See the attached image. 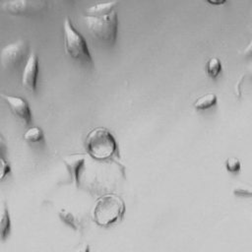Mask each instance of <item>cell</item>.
Listing matches in <instances>:
<instances>
[{
	"mask_svg": "<svg viewBox=\"0 0 252 252\" xmlns=\"http://www.w3.org/2000/svg\"><path fill=\"white\" fill-rule=\"evenodd\" d=\"M83 22L94 39L107 46L115 43L118 32V16L115 11L99 16L85 15Z\"/></svg>",
	"mask_w": 252,
	"mask_h": 252,
	"instance_id": "1",
	"label": "cell"
},
{
	"mask_svg": "<svg viewBox=\"0 0 252 252\" xmlns=\"http://www.w3.org/2000/svg\"><path fill=\"white\" fill-rule=\"evenodd\" d=\"M64 45L67 54L85 66L93 65V58L85 37L76 30L71 19L65 18L63 24Z\"/></svg>",
	"mask_w": 252,
	"mask_h": 252,
	"instance_id": "2",
	"label": "cell"
},
{
	"mask_svg": "<svg viewBox=\"0 0 252 252\" xmlns=\"http://www.w3.org/2000/svg\"><path fill=\"white\" fill-rule=\"evenodd\" d=\"M124 212V201L119 196L106 195L97 200L93 215L98 225L109 227L123 218Z\"/></svg>",
	"mask_w": 252,
	"mask_h": 252,
	"instance_id": "3",
	"label": "cell"
},
{
	"mask_svg": "<svg viewBox=\"0 0 252 252\" xmlns=\"http://www.w3.org/2000/svg\"><path fill=\"white\" fill-rule=\"evenodd\" d=\"M86 149L94 158L104 160L115 154L117 146L112 134L107 129L98 127L87 136Z\"/></svg>",
	"mask_w": 252,
	"mask_h": 252,
	"instance_id": "4",
	"label": "cell"
},
{
	"mask_svg": "<svg viewBox=\"0 0 252 252\" xmlns=\"http://www.w3.org/2000/svg\"><path fill=\"white\" fill-rule=\"evenodd\" d=\"M30 56V45L24 39H19L4 46L0 52V62L8 71H18L24 67Z\"/></svg>",
	"mask_w": 252,
	"mask_h": 252,
	"instance_id": "5",
	"label": "cell"
},
{
	"mask_svg": "<svg viewBox=\"0 0 252 252\" xmlns=\"http://www.w3.org/2000/svg\"><path fill=\"white\" fill-rule=\"evenodd\" d=\"M45 9V3L34 0H7L0 5V11L17 17H30Z\"/></svg>",
	"mask_w": 252,
	"mask_h": 252,
	"instance_id": "6",
	"label": "cell"
},
{
	"mask_svg": "<svg viewBox=\"0 0 252 252\" xmlns=\"http://www.w3.org/2000/svg\"><path fill=\"white\" fill-rule=\"evenodd\" d=\"M38 78V57L35 53H30V56L23 67L22 72V85L31 92L34 93L36 90Z\"/></svg>",
	"mask_w": 252,
	"mask_h": 252,
	"instance_id": "7",
	"label": "cell"
},
{
	"mask_svg": "<svg viewBox=\"0 0 252 252\" xmlns=\"http://www.w3.org/2000/svg\"><path fill=\"white\" fill-rule=\"evenodd\" d=\"M8 103L13 114L18 117L26 125H31L32 123V115L31 107L26 99L16 95L2 94L1 95Z\"/></svg>",
	"mask_w": 252,
	"mask_h": 252,
	"instance_id": "8",
	"label": "cell"
},
{
	"mask_svg": "<svg viewBox=\"0 0 252 252\" xmlns=\"http://www.w3.org/2000/svg\"><path fill=\"white\" fill-rule=\"evenodd\" d=\"M63 161L68 169V172L71 175V178L74 180L77 186L80 184V177L85 165V156L83 155H72L65 157Z\"/></svg>",
	"mask_w": 252,
	"mask_h": 252,
	"instance_id": "9",
	"label": "cell"
},
{
	"mask_svg": "<svg viewBox=\"0 0 252 252\" xmlns=\"http://www.w3.org/2000/svg\"><path fill=\"white\" fill-rule=\"evenodd\" d=\"M11 231V219L6 202L0 198V241H5Z\"/></svg>",
	"mask_w": 252,
	"mask_h": 252,
	"instance_id": "10",
	"label": "cell"
},
{
	"mask_svg": "<svg viewBox=\"0 0 252 252\" xmlns=\"http://www.w3.org/2000/svg\"><path fill=\"white\" fill-rule=\"evenodd\" d=\"M118 5V0L105 2V3H98L95 5H93L86 9V14L89 16H99V15H106L115 10V8Z\"/></svg>",
	"mask_w": 252,
	"mask_h": 252,
	"instance_id": "11",
	"label": "cell"
},
{
	"mask_svg": "<svg viewBox=\"0 0 252 252\" xmlns=\"http://www.w3.org/2000/svg\"><path fill=\"white\" fill-rule=\"evenodd\" d=\"M59 217L62 221L70 225L75 230H81L83 228L82 221L80 219L69 209L63 208L59 211Z\"/></svg>",
	"mask_w": 252,
	"mask_h": 252,
	"instance_id": "12",
	"label": "cell"
},
{
	"mask_svg": "<svg viewBox=\"0 0 252 252\" xmlns=\"http://www.w3.org/2000/svg\"><path fill=\"white\" fill-rule=\"evenodd\" d=\"M217 95L214 94H207L201 97H199L194 102V107L197 110H206L217 103Z\"/></svg>",
	"mask_w": 252,
	"mask_h": 252,
	"instance_id": "13",
	"label": "cell"
},
{
	"mask_svg": "<svg viewBox=\"0 0 252 252\" xmlns=\"http://www.w3.org/2000/svg\"><path fill=\"white\" fill-rule=\"evenodd\" d=\"M221 62L219 58L217 57H213L211 58L206 65V72L207 75L211 78V79H216L219 77V75L221 73Z\"/></svg>",
	"mask_w": 252,
	"mask_h": 252,
	"instance_id": "14",
	"label": "cell"
},
{
	"mask_svg": "<svg viewBox=\"0 0 252 252\" xmlns=\"http://www.w3.org/2000/svg\"><path fill=\"white\" fill-rule=\"evenodd\" d=\"M24 139L30 143H37L43 140V132L39 127H31L24 134Z\"/></svg>",
	"mask_w": 252,
	"mask_h": 252,
	"instance_id": "15",
	"label": "cell"
},
{
	"mask_svg": "<svg viewBox=\"0 0 252 252\" xmlns=\"http://www.w3.org/2000/svg\"><path fill=\"white\" fill-rule=\"evenodd\" d=\"M225 168L227 171L231 172V173H237L240 171L241 168V163L240 160L237 158H228L225 160Z\"/></svg>",
	"mask_w": 252,
	"mask_h": 252,
	"instance_id": "16",
	"label": "cell"
},
{
	"mask_svg": "<svg viewBox=\"0 0 252 252\" xmlns=\"http://www.w3.org/2000/svg\"><path fill=\"white\" fill-rule=\"evenodd\" d=\"M10 172V166L3 157H0V180Z\"/></svg>",
	"mask_w": 252,
	"mask_h": 252,
	"instance_id": "17",
	"label": "cell"
},
{
	"mask_svg": "<svg viewBox=\"0 0 252 252\" xmlns=\"http://www.w3.org/2000/svg\"><path fill=\"white\" fill-rule=\"evenodd\" d=\"M233 193L237 196H251V188L245 186H239L234 188Z\"/></svg>",
	"mask_w": 252,
	"mask_h": 252,
	"instance_id": "18",
	"label": "cell"
},
{
	"mask_svg": "<svg viewBox=\"0 0 252 252\" xmlns=\"http://www.w3.org/2000/svg\"><path fill=\"white\" fill-rule=\"evenodd\" d=\"M6 153V144L4 139L0 136V157H4Z\"/></svg>",
	"mask_w": 252,
	"mask_h": 252,
	"instance_id": "19",
	"label": "cell"
},
{
	"mask_svg": "<svg viewBox=\"0 0 252 252\" xmlns=\"http://www.w3.org/2000/svg\"><path fill=\"white\" fill-rule=\"evenodd\" d=\"M209 4H212V5H215V6H220V5H222L224 4L227 0H206Z\"/></svg>",
	"mask_w": 252,
	"mask_h": 252,
	"instance_id": "20",
	"label": "cell"
},
{
	"mask_svg": "<svg viewBox=\"0 0 252 252\" xmlns=\"http://www.w3.org/2000/svg\"><path fill=\"white\" fill-rule=\"evenodd\" d=\"M55 1L59 4H66V5L73 4L75 2V0H55Z\"/></svg>",
	"mask_w": 252,
	"mask_h": 252,
	"instance_id": "21",
	"label": "cell"
}]
</instances>
